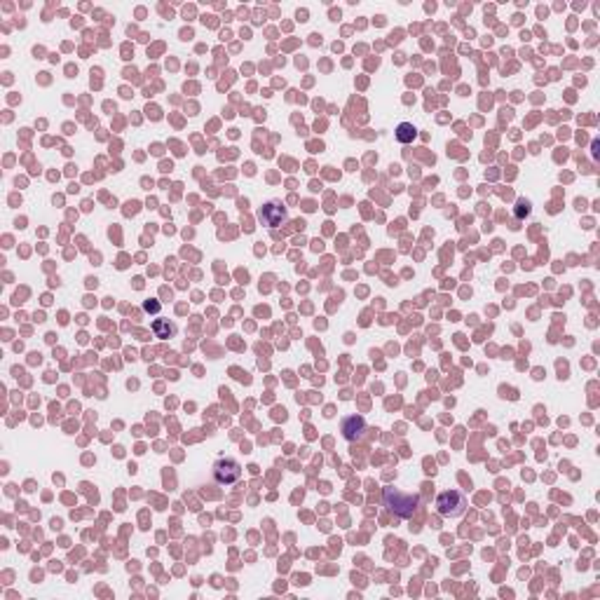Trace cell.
Masks as SVG:
<instances>
[{"mask_svg":"<svg viewBox=\"0 0 600 600\" xmlns=\"http://www.w3.org/2000/svg\"><path fill=\"white\" fill-rule=\"evenodd\" d=\"M385 507L399 518H410L420 507V495L401 493L399 488H385Z\"/></svg>","mask_w":600,"mask_h":600,"instance_id":"1","label":"cell"},{"mask_svg":"<svg viewBox=\"0 0 600 600\" xmlns=\"http://www.w3.org/2000/svg\"><path fill=\"white\" fill-rule=\"evenodd\" d=\"M464 507H467V500H464L462 493L457 490H446L436 498V511L446 518H457V516L464 514Z\"/></svg>","mask_w":600,"mask_h":600,"instance_id":"2","label":"cell"},{"mask_svg":"<svg viewBox=\"0 0 600 600\" xmlns=\"http://www.w3.org/2000/svg\"><path fill=\"white\" fill-rule=\"evenodd\" d=\"M258 218H261V223L266 225V228H279L282 223L289 221V211L282 202H275L272 199V202H266L261 206Z\"/></svg>","mask_w":600,"mask_h":600,"instance_id":"3","label":"cell"},{"mask_svg":"<svg viewBox=\"0 0 600 600\" xmlns=\"http://www.w3.org/2000/svg\"><path fill=\"white\" fill-rule=\"evenodd\" d=\"M242 476V467L237 460H232V457H225V460H218L214 464V479L218 483H223V486H230V483L240 481Z\"/></svg>","mask_w":600,"mask_h":600,"instance_id":"4","label":"cell"},{"mask_svg":"<svg viewBox=\"0 0 600 600\" xmlns=\"http://www.w3.org/2000/svg\"><path fill=\"white\" fill-rule=\"evenodd\" d=\"M366 434V420L361 415H352L343 422V436L347 441H357V438H364Z\"/></svg>","mask_w":600,"mask_h":600,"instance_id":"5","label":"cell"},{"mask_svg":"<svg viewBox=\"0 0 600 600\" xmlns=\"http://www.w3.org/2000/svg\"><path fill=\"white\" fill-rule=\"evenodd\" d=\"M417 137V129L410 125V122H401V125L397 127V139L401 141V144H410V141H415Z\"/></svg>","mask_w":600,"mask_h":600,"instance_id":"6","label":"cell"},{"mask_svg":"<svg viewBox=\"0 0 600 600\" xmlns=\"http://www.w3.org/2000/svg\"><path fill=\"white\" fill-rule=\"evenodd\" d=\"M153 331H155V335H157V338L167 340V338H171V335L176 333V326L169 324V321H164V319H155Z\"/></svg>","mask_w":600,"mask_h":600,"instance_id":"7","label":"cell"}]
</instances>
